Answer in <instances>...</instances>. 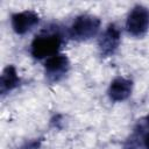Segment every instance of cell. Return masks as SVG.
I'll return each instance as SVG.
<instances>
[{"label": "cell", "mask_w": 149, "mask_h": 149, "mask_svg": "<svg viewBox=\"0 0 149 149\" xmlns=\"http://www.w3.org/2000/svg\"><path fill=\"white\" fill-rule=\"evenodd\" d=\"M133 91V81L125 77L114 78L108 86V97L114 102H120L128 99Z\"/></svg>", "instance_id": "cell-7"}, {"label": "cell", "mask_w": 149, "mask_h": 149, "mask_svg": "<svg viewBox=\"0 0 149 149\" xmlns=\"http://www.w3.org/2000/svg\"><path fill=\"white\" fill-rule=\"evenodd\" d=\"M41 139H37V140H31V141H28L26 142L24 144H22L21 147H19L17 149H41Z\"/></svg>", "instance_id": "cell-10"}, {"label": "cell", "mask_w": 149, "mask_h": 149, "mask_svg": "<svg viewBox=\"0 0 149 149\" xmlns=\"http://www.w3.org/2000/svg\"><path fill=\"white\" fill-rule=\"evenodd\" d=\"M142 146H143L144 149H149V132L144 135L143 141H142Z\"/></svg>", "instance_id": "cell-11"}, {"label": "cell", "mask_w": 149, "mask_h": 149, "mask_svg": "<svg viewBox=\"0 0 149 149\" xmlns=\"http://www.w3.org/2000/svg\"><path fill=\"white\" fill-rule=\"evenodd\" d=\"M21 84V78L17 74V71L14 65H7L0 78V93L1 95H6L7 93L12 92Z\"/></svg>", "instance_id": "cell-9"}, {"label": "cell", "mask_w": 149, "mask_h": 149, "mask_svg": "<svg viewBox=\"0 0 149 149\" xmlns=\"http://www.w3.org/2000/svg\"><path fill=\"white\" fill-rule=\"evenodd\" d=\"M149 132V115L143 116L135 125L132 134L127 139L123 149H139L142 146L144 135Z\"/></svg>", "instance_id": "cell-8"}, {"label": "cell", "mask_w": 149, "mask_h": 149, "mask_svg": "<svg viewBox=\"0 0 149 149\" xmlns=\"http://www.w3.org/2000/svg\"><path fill=\"white\" fill-rule=\"evenodd\" d=\"M63 43L64 37L61 28L57 24H49L34 37L30 45V54L36 59H48L58 55Z\"/></svg>", "instance_id": "cell-1"}, {"label": "cell", "mask_w": 149, "mask_h": 149, "mask_svg": "<svg viewBox=\"0 0 149 149\" xmlns=\"http://www.w3.org/2000/svg\"><path fill=\"white\" fill-rule=\"evenodd\" d=\"M70 70V61L65 55L58 54L48 58L44 63V74L49 83H58Z\"/></svg>", "instance_id": "cell-4"}, {"label": "cell", "mask_w": 149, "mask_h": 149, "mask_svg": "<svg viewBox=\"0 0 149 149\" xmlns=\"http://www.w3.org/2000/svg\"><path fill=\"white\" fill-rule=\"evenodd\" d=\"M126 30L134 37H142L149 30V9L136 5L129 12L126 20Z\"/></svg>", "instance_id": "cell-3"}, {"label": "cell", "mask_w": 149, "mask_h": 149, "mask_svg": "<svg viewBox=\"0 0 149 149\" xmlns=\"http://www.w3.org/2000/svg\"><path fill=\"white\" fill-rule=\"evenodd\" d=\"M100 29L99 17L91 14H81L74 19L70 29L69 36L78 42L87 41L94 37Z\"/></svg>", "instance_id": "cell-2"}, {"label": "cell", "mask_w": 149, "mask_h": 149, "mask_svg": "<svg viewBox=\"0 0 149 149\" xmlns=\"http://www.w3.org/2000/svg\"><path fill=\"white\" fill-rule=\"evenodd\" d=\"M120 42H121V31L119 27L115 23H109L101 34L98 42L100 55L102 57H109L114 55V52L118 50L120 45Z\"/></svg>", "instance_id": "cell-5"}, {"label": "cell", "mask_w": 149, "mask_h": 149, "mask_svg": "<svg viewBox=\"0 0 149 149\" xmlns=\"http://www.w3.org/2000/svg\"><path fill=\"white\" fill-rule=\"evenodd\" d=\"M40 22V15L35 10H22L12 14L10 24L15 34L24 35Z\"/></svg>", "instance_id": "cell-6"}]
</instances>
